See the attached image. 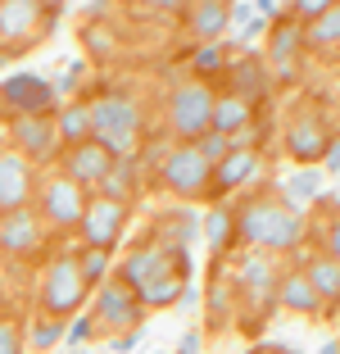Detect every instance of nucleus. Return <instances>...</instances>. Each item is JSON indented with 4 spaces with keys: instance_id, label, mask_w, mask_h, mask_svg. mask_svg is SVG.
<instances>
[{
    "instance_id": "1",
    "label": "nucleus",
    "mask_w": 340,
    "mask_h": 354,
    "mask_svg": "<svg viewBox=\"0 0 340 354\" xmlns=\"http://www.w3.org/2000/svg\"><path fill=\"white\" fill-rule=\"evenodd\" d=\"M299 232H304V214L277 205V200H254L240 214V236L254 241V245H268V250H290Z\"/></svg>"
},
{
    "instance_id": "2",
    "label": "nucleus",
    "mask_w": 340,
    "mask_h": 354,
    "mask_svg": "<svg viewBox=\"0 0 340 354\" xmlns=\"http://www.w3.org/2000/svg\"><path fill=\"white\" fill-rule=\"evenodd\" d=\"M82 295H86V277H82V268H77V259H73V254H59V259L46 268L41 304L50 313H73L82 304Z\"/></svg>"
},
{
    "instance_id": "3",
    "label": "nucleus",
    "mask_w": 340,
    "mask_h": 354,
    "mask_svg": "<svg viewBox=\"0 0 340 354\" xmlns=\"http://www.w3.org/2000/svg\"><path fill=\"white\" fill-rule=\"evenodd\" d=\"M214 100H218V95L209 91L205 82L177 86V91H173V127H177V136L200 141V136L209 132V118H214Z\"/></svg>"
},
{
    "instance_id": "4",
    "label": "nucleus",
    "mask_w": 340,
    "mask_h": 354,
    "mask_svg": "<svg viewBox=\"0 0 340 354\" xmlns=\"http://www.w3.org/2000/svg\"><path fill=\"white\" fill-rule=\"evenodd\" d=\"M209 173H214V164L200 155L196 141H186V146L168 150V159H164V182L177 191V196H205Z\"/></svg>"
},
{
    "instance_id": "5",
    "label": "nucleus",
    "mask_w": 340,
    "mask_h": 354,
    "mask_svg": "<svg viewBox=\"0 0 340 354\" xmlns=\"http://www.w3.org/2000/svg\"><path fill=\"white\" fill-rule=\"evenodd\" d=\"M0 100L10 104L14 114H50L55 109V86L37 73H14L0 86Z\"/></svg>"
},
{
    "instance_id": "6",
    "label": "nucleus",
    "mask_w": 340,
    "mask_h": 354,
    "mask_svg": "<svg viewBox=\"0 0 340 354\" xmlns=\"http://www.w3.org/2000/svg\"><path fill=\"white\" fill-rule=\"evenodd\" d=\"M41 0H0V50H23L37 37Z\"/></svg>"
},
{
    "instance_id": "7",
    "label": "nucleus",
    "mask_w": 340,
    "mask_h": 354,
    "mask_svg": "<svg viewBox=\"0 0 340 354\" xmlns=\"http://www.w3.org/2000/svg\"><path fill=\"white\" fill-rule=\"evenodd\" d=\"M10 136L19 141V155L23 159H50L59 150V132L46 114H14Z\"/></svg>"
},
{
    "instance_id": "8",
    "label": "nucleus",
    "mask_w": 340,
    "mask_h": 354,
    "mask_svg": "<svg viewBox=\"0 0 340 354\" xmlns=\"http://www.w3.org/2000/svg\"><path fill=\"white\" fill-rule=\"evenodd\" d=\"M41 205H46V218L59 223V227H73V223H82V214H86V196H82V187H77L68 173H64V177H50V182H46Z\"/></svg>"
},
{
    "instance_id": "9",
    "label": "nucleus",
    "mask_w": 340,
    "mask_h": 354,
    "mask_svg": "<svg viewBox=\"0 0 340 354\" xmlns=\"http://www.w3.org/2000/svg\"><path fill=\"white\" fill-rule=\"evenodd\" d=\"M123 218H127L123 200H95V205H86L82 232H86V241H91V250H109L113 236L123 232Z\"/></svg>"
},
{
    "instance_id": "10",
    "label": "nucleus",
    "mask_w": 340,
    "mask_h": 354,
    "mask_svg": "<svg viewBox=\"0 0 340 354\" xmlns=\"http://www.w3.org/2000/svg\"><path fill=\"white\" fill-rule=\"evenodd\" d=\"M91 109V136L104 132H141V109L127 95H104V100L86 104Z\"/></svg>"
},
{
    "instance_id": "11",
    "label": "nucleus",
    "mask_w": 340,
    "mask_h": 354,
    "mask_svg": "<svg viewBox=\"0 0 340 354\" xmlns=\"http://www.w3.org/2000/svg\"><path fill=\"white\" fill-rule=\"evenodd\" d=\"M173 268L191 272V259H186V254H173V250H159V245H150V250H136L132 259H127L123 277L132 281V291H141L145 281H155V277H164V272H173Z\"/></svg>"
},
{
    "instance_id": "12",
    "label": "nucleus",
    "mask_w": 340,
    "mask_h": 354,
    "mask_svg": "<svg viewBox=\"0 0 340 354\" xmlns=\"http://www.w3.org/2000/svg\"><path fill=\"white\" fill-rule=\"evenodd\" d=\"M32 196V168L23 155L14 150H0V214H10V209H23Z\"/></svg>"
},
{
    "instance_id": "13",
    "label": "nucleus",
    "mask_w": 340,
    "mask_h": 354,
    "mask_svg": "<svg viewBox=\"0 0 340 354\" xmlns=\"http://www.w3.org/2000/svg\"><path fill=\"white\" fill-rule=\"evenodd\" d=\"M331 146V136H327V123H322L318 114H304L290 123L286 132V150L299 159V164H313V159H322V150Z\"/></svg>"
},
{
    "instance_id": "14",
    "label": "nucleus",
    "mask_w": 340,
    "mask_h": 354,
    "mask_svg": "<svg viewBox=\"0 0 340 354\" xmlns=\"http://www.w3.org/2000/svg\"><path fill=\"white\" fill-rule=\"evenodd\" d=\"M37 241H41V223H37V214H28V205L0 214V245L5 250L28 254V250H37Z\"/></svg>"
},
{
    "instance_id": "15",
    "label": "nucleus",
    "mask_w": 340,
    "mask_h": 354,
    "mask_svg": "<svg viewBox=\"0 0 340 354\" xmlns=\"http://www.w3.org/2000/svg\"><path fill=\"white\" fill-rule=\"evenodd\" d=\"M299 46H304V32H299V23L281 19L277 28H272V68H277L281 82H290V77L299 73Z\"/></svg>"
},
{
    "instance_id": "16",
    "label": "nucleus",
    "mask_w": 340,
    "mask_h": 354,
    "mask_svg": "<svg viewBox=\"0 0 340 354\" xmlns=\"http://www.w3.org/2000/svg\"><path fill=\"white\" fill-rule=\"evenodd\" d=\"M109 168H113V155L100 150L95 141H77V146L68 150V177L77 187H82V182H100Z\"/></svg>"
},
{
    "instance_id": "17",
    "label": "nucleus",
    "mask_w": 340,
    "mask_h": 354,
    "mask_svg": "<svg viewBox=\"0 0 340 354\" xmlns=\"http://www.w3.org/2000/svg\"><path fill=\"white\" fill-rule=\"evenodd\" d=\"M227 23H232V5H227V0H196V5H191V32H196L200 41L223 37Z\"/></svg>"
},
{
    "instance_id": "18",
    "label": "nucleus",
    "mask_w": 340,
    "mask_h": 354,
    "mask_svg": "<svg viewBox=\"0 0 340 354\" xmlns=\"http://www.w3.org/2000/svg\"><path fill=\"white\" fill-rule=\"evenodd\" d=\"M209 127L223 132V136L245 132V127H249V100H245V95H223V100H214V118H209Z\"/></svg>"
},
{
    "instance_id": "19",
    "label": "nucleus",
    "mask_w": 340,
    "mask_h": 354,
    "mask_svg": "<svg viewBox=\"0 0 340 354\" xmlns=\"http://www.w3.org/2000/svg\"><path fill=\"white\" fill-rule=\"evenodd\" d=\"M218 182L223 187H240V182H249V177L258 173V150H249V146H236L227 159H218Z\"/></svg>"
},
{
    "instance_id": "20",
    "label": "nucleus",
    "mask_w": 340,
    "mask_h": 354,
    "mask_svg": "<svg viewBox=\"0 0 340 354\" xmlns=\"http://www.w3.org/2000/svg\"><path fill=\"white\" fill-rule=\"evenodd\" d=\"M100 323H136V300L127 286H104L100 291Z\"/></svg>"
},
{
    "instance_id": "21",
    "label": "nucleus",
    "mask_w": 340,
    "mask_h": 354,
    "mask_svg": "<svg viewBox=\"0 0 340 354\" xmlns=\"http://www.w3.org/2000/svg\"><path fill=\"white\" fill-rule=\"evenodd\" d=\"M55 132H59V141H68V146L91 141V109H86V104H64L59 118H55Z\"/></svg>"
},
{
    "instance_id": "22",
    "label": "nucleus",
    "mask_w": 340,
    "mask_h": 354,
    "mask_svg": "<svg viewBox=\"0 0 340 354\" xmlns=\"http://www.w3.org/2000/svg\"><path fill=\"white\" fill-rule=\"evenodd\" d=\"M182 277H186V272H182V268H173V272H164V277L145 281V286H141L136 295H141L145 304H155V309H164V304L182 300Z\"/></svg>"
},
{
    "instance_id": "23",
    "label": "nucleus",
    "mask_w": 340,
    "mask_h": 354,
    "mask_svg": "<svg viewBox=\"0 0 340 354\" xmlns=\"http://www.w3.org/2000/svg\"><path fill=\"white\" fill-rule=\"evenodd\" d=\"M100 187H104V200H123V205H127V196H132V187H136L132 155H127V159H113V168L100 177Z\"/></svg>"
},
{
    "instance_id": "24",
    "label": "nucleus",
    "mask_w": 340,
    "mask_h": 354,
    "mask_svg": "<svg viewBox=\"0 0 340 354\" xmlns=\"http://www.w3.org/2000/svg\"><path fill=\"white\" fill-rule=\"evenodd\" d=\"M281 300L290 304V309H299V313H313L318 309V291H313V281L309 277H299V272H290L286 281H281Z\"/></svg>"
},
{
    "instance_id": "25",
    "label": "nucleus",
    "mask_w": 340,
    "mask_h": 354,
    "mask_svg": "<svg viewBox=\"0 0 340 354\" xmlns=\"http://www.w3.org/2000/svg\"><path fill=\"white\" fill-rule=\"evenodd\" d=\"M309 281H313V291H318V300H340V263L336 259H318L309 268Z\"/></svg>"
},
{
    "instance_id": "26",
    "label": "nucleus",
    "mask_w": 340,
    "mask_h": 354,
    "mask_svg": "<svg viewBox=\"0 0 340 354\" xmlns=\"http://www.w3.org/2000/svg\"><path fill=\"white\" fill-rule=\"evenodd\" d=\"M309 41L313 46H340V0L331 5V10H322L318 19H309Z\"/></svg>"
},
{
    "instance_id": "27",
    "label": "nucleus",
    "mask_w": 340,
    "mask_h": 354,
    "mask_svg": "<svg viewBox=\"0 0 340 354\" xmlns=\"http://www.w3.org/2000/svg\"><path fill=\"white\" fill-rule=\"evenodd\" d=\"M196 146H200V155H205L209 164H218V159H227L232 150H236V146H232V136H223V132H205Z\"/></svg>"
},
{
    "instance_id": "28",
    "label": "nucleus",
    "mask_w": 340,
    "mask_h": 354,
    "mask_svg": "<svg viewBox=\"0 0 340 354\" xmlns=\"http://www.w3.org/2000/svg\"><path fill=\"white\" fill-rule=\"evenodd\" d=\"M205 232H209L214 245H227V236H232V214H227V209H214L209 223H205Z\"/></svg>"
},
{
    "instance_id": "29",
    "label": "nucleus",
    "mask_w": 340,
    "mask_h": 354,
    "mask_svg": "<svg viewBox=\"0 0 340 354\" xmlns=\"http://www.w3.org/2000/svg\"><path fill=\"white\" fill-rule=\"evenodd\" d=\"M245 281H249V291H268V281H272V272H268V263L263 259H245Z\"/></svg>"
},
{
    "instance_id": "30",
    "label": "nucleus",
    "mask_w": 340,
    "mask_h": 354,
    "mask_svg": "<svg viewBox=\"0 0 340 354\" xmlns=\"http://www.w3.org/2000/svg\"><path fill=\"white\" fill-rule=\"evenodd\" d=\"M232 77L245 86V100H249V95H263V73H249V64H236V68H232Z\"/></svg>"
},
{
    "instance_id": "31",
    "label": "nucleus",
    "mask_w": 340,
    "mask_h": 354,
    "mask_svg": "<svg viewBox=\"0 0 340 354\" xmlns=\"http://www.w3.org/2000/svg\"><path fill=\"white\" fill-rule=\"evenodd\" d=\"M331 5H336V0H295V5H290V14H295V19H318V14L331 10Z\"/></svg>"
},
{
    "instance_id": "32",
    "label": "nucleus",
    "mask_w": 340,
    "mask_h": 354,
    "mask_svg": "<svg viewBox=\"0 0 340 354\" xmlns=\"http://www.w3.org/2000/svg\"><path fill=\"white\" fill-rule=\"evenodd\" d=\"M290 196H318V173H309V168L295 173L290 177Z\"/></svg>"
},
{
    "instance_id": "33",
    "label": "nucleus",
    "mask_w": 340,
    "mask_h": 354,
    "mask_svg": "<svg viewBox=\"0 0 340 354\" xmlns=\"http://www.w3.org/2000/svg\"><path fill=\"white\" fill-rule=\"evenodd\" d=\"M59 336H64V327H59V323H37V332H32V341L41 345V350H50V345L59 341Z\"/></svg>"
},
{
    "instance_id": "34",
    "label": "nucleus",
    "mask_w": 340,
    "mask_h": 354,
    "mask_svg": "<svg viewBox=\"0 0 340 354\" xmlns=\"http://www.w3.org/2000/svg\"><path fill=\"white\" fill-rule=\"evenodd\" d=\"M0 354H19V327L0 318Z\"/></svg>"
},
{
    "instance_id": "35",
    "label": "nucleus",
    "mask_w": 340,
    "mask_h": 354,
    "mask_svg": "<svg viewBox=\"0 0 340 354\" xmlns=\"http://www.w3.org/2000/svg\"><path fill=\"white\" fill-rule=\"evenodd\" d=\"M77 268H82V277H86V281H91V277H100V272H104V250H91L82 263H77Z\"/></svg>"
},
{
    "instance_id": "36",
    "label": "nucleus",
    "mask_w": 340,
    "mask_h": 354,
    "mask_svg": "<svg viewBox=\"0 0 340 354\" xmlns=\"http://www.w3.org/2000/svg\"><path fill=\"white\" fill-rule=\"evenodd\" d=\"M322 164H327L331 173H340V141H331V146L322 150Z\"/></svg>"
},
{
    "instance_id": "37",
    "label": "nucleus",
    "mask_w": 340,
    "mask_h": 354,
    "mask_svg": "<svg viewBox=\"0 0 340 354\" xmlns=\"http://www.w3.org/2000/svg\"><path fill=\"white\" fill-rule=\"evenodd\" d=\"M86 336H91V323H73V327H68V341H73V345H82Z\"/></svg>"
},
{
    "instance_id": "38",
    "label": "nucleus",
    "mask_w": 340,
    "mask_h": 354,
    "mask_svg": "<svg viewBox=\"0 0 340 354\" xmlns=\"http://www.w3.org/2000/svg\"><path fill=\"white\" fill-rule=\"evenodd\" d=\"M200 73H214V64H218V50H200Z\"/></svg>"
},
{
    "instance_id": "39",
    "label": "nucleus",
    "mask_w": 340,
    "mask_h": 354,
    "mask_svg": "<svg viewBox=\"0 0 340 354\" xmlns=\"http://www.w3.org/2000/svg\"><path fill=\"white\" fill-rule=\"evenodd\" d=\"M249 14H254V5H232V23H249Z\"/></svg>"
},
{
    "instance_id": "40",
    "label": "nucleus",
    "mask_w": 340,
    "mask_h": 354,
    "mask_svg": "<svg viewBox=\"0 0 340 354\" xmlns=\"http://www.w3.org/2000/svg\"><path fill=\"white\" fill-rule=\"evenodd\" d=\"M331 259H336V263H340V218H336V223H331Z\"/></svg>"
},
{
    "instance_id": "41",
    "label": "nucleus",
    "mask_w": 340,
    "mask_h": 354,
    "mask_svg": "<svg viewBox=\"0 0 340 354\" xmlns=\"http://www.w3.org/2000/svg\"><path fill=\"white\" fill-rule=\"evenodd\" d=\"M182 354H200V336H196V332L182 336Z\"/></svg>"
},
{
    "instance_id": "42",
    "label": "nucleus",
    "mask_w": 340,
    "mask_h": 354,
    "mask_svg": "<svg viewBox=\"0 0 340 354\" xmlns=\"http://www.w3.org/2000/svg\"><path fill=\"white\" fill-rule=\"evenodd\" d=\"M155 10H186V0H150Z\"/></svg>"
}]
</instances>
